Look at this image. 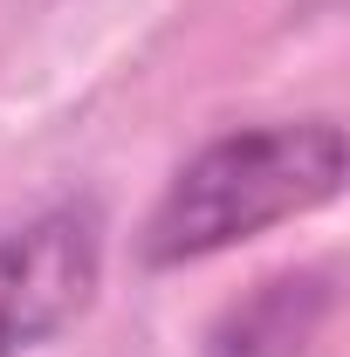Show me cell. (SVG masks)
Masks as SVG:
<instances>
[{
	"mask_svg": "<svg viewBox=\"0 0 350 357\" xmlns=\"http://www.w3.org/2000/svg\"><path fill=\"white\" fill-rule=\"evenodd\" d=\"M103 282V220L89 206H55L0 234V357H28L62 337L96 303Z\"/></svg>",
	"mask_w": 350,
	"mask_h": 357,
	"instance_id": "cell-2",
	"label": "cell"
},
{
	"mask_svg": "<svg viewBox=\"0 0 350 357\" xmlns=\"http://www.w3.org/2000/svg\"><path fill=\"white\" fill-rule=\"evenodd\" d=\"M330 310L323 275H275L241 310H227L206 337V357H303L316 323Z\"/></svg>",
	"mask_w": 350,
	"mask_h": 357,
	"instance_id": "cell-3",
	"label": "cell"
},
{
	"mask_svg": "<svg viewBox=\"0 0 350 357\" xmlns=\"http://www.w3.org/2000/svg\"><path fill=\"white\" fill-rule=\"evenodd\" d=\"M344 124L303 117V124H261V131L213 137L199 158H185L165 199L144 220V261L185 268L220 248H241L282 220H303L344 192Z\"/></svg>",
	"mask_w": 350,
	"mask_h": 357,
	"instance_id": "cell-1",
	"label": "cell"
}]
</instances>
